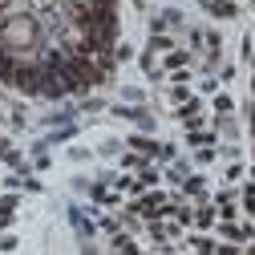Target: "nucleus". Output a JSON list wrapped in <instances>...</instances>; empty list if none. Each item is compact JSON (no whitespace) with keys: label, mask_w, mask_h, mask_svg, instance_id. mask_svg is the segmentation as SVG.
<instances>
[{"label":"nucleus","mask_w":255,"mask_h":255,"mask_svg":"<svg viewBox=\"0 0 255 255\" xmlns=\"http://www.w3.org/2000/svg\"><path fill=\"white\" fill-rule=\"evenodd\" d=\"M174 199H178V195H170V190H162V186H154V190H146V195L130 199V211H134V215H142V219L150 223V219H162V215H170Z\"/></svg>","instance_id":"obj_1"},{"label":"nucleus","mask_w":255,"mask_h":255,"mask_svg":"<svg viewBox=\"0 0 255 255\" xmlns=\"http://www.w3.org/2000/svg\"><path fill=\"white\" fill-rule=\"evenodd\" d=\"M195 61H199L195 53H190V49H182V45H178V49H170V53H162V61H158V65H162V77H166V73H178V69H195Z\"/></svg>","instance_id":"obj_2"},{"label":"nucleus","mask_w":255,"mask_h":255,"mask_svg":"<svg viewBox=\"0 0 255 255\" xmlns=\"http://www.w3.org/2000/svg\"><path fill=\"white\" fill-rule=\"evenodd\" d=\"M211 207L219 211V219H239V190L227 186V190H219V195H211Z\"/></svg>","instance_id":"obj_3"},{"label":"nucleus","mask_w":255,"mask_h":255,"mask_svg":"<svg viewBox=\"0 0 255 255\" xmlns=\"http://www.w3.org/2000/svg\"><path fill=\"white\" fill-rule=\"evenodd\" d=\"M199 4H203V12H211L219 20H235L239 16V0H199Z\"/></svg>","instance_id":"obj_4"},{"label":"nucleus","mask_w":255,"mask_h":255,"mask_svg":"<svg viewBox=\"0 0 255 255\" xmlns=\"http://www.w3.org/2000/svg\"><path fill=\"white\" fill-rule=\"evenodd\" d=\"M215 223H219V211H215L211 203L195 207V231H215Z\"/></svg>","instance_id":"obj_5"},{"label":"nucleus","mask_w":255,"mask_h":255,"mask_svg":"<svg viewBox=\"0 0 255 255\" xmlns=\"http://www.w3.org/2000/svg\"><path fill=\"white\" fill-rule=\"evenodd\" d=\"M110 251H118V255H142V251H138V243L130 239V231H118V235H110Z\"/></svg>","instance_id":"obj_6"},{"label":"nucleus","mask_w":255,"mask_h":255,"mask_svg":"<svg viewBox=\"0 0 255 255\" xmlns=\"http://www.w3.org/2000/svg\"><path fill=\"white\" fill-rule=\"evenodd\" d=\"M16 195H0V231L4 227H12V215H16Z\"/></svg>","instance_id":"obj_7"},{"label":"nucleus","mask_w":255,"mask_h":255,"mask_svg":"<svg viewBox=\"0 0 255 255\" xmlns=\"http://www.w3.org/2000/svg\"><path fill=\"white\" fill-rule=\"evenodd\" d=\"M211 106H215V114H219V118H231V110H235V98H231V93H223V89H219L215 98H211Z\"/></svg>","instance_id":"obj_8"},{"label":"nucleus","mask_w":255,"mask_h":255,"mask_svg":"<svg viewBox=\"0 0 255 255\" xmlns=\"http://www.w3.org/2000/svg\"><path fill=\"white\" fill-rule=\"evenodd\" d=\"M170 49H178L174 37H166V33H154L150 37V53H170Z\"/></svg>","instance_id":"obj_9"},{"label":"nucleus","mask_w":255,"mask_h":255,"mask_svg":"<svg viewBox=\"0 0 255 255\" xmlns=\"http://www.w3.org/2000/svg\"><path fill=\"white\" fill-rule=\"evenodd\" d=\"M243 174H247V166H243V162H231V166H227V182H239Z\"/></svg>","instance_id":"obj_10"},{"label":"nucleus","mask_w":255,"mask_h":255,"mask_svg":"<svg viewBox=\"0 0 255 255\" xmlns=\"http://www.w3.org/2000/svg\"><path fill=\"white\" fill-rule=\"evenodd\" d=\"M195 162H203V166H207V162H215V146H199V154H195Z\"/></svg>","instance_id":"obj_11"},{"label":"nucleus","mask_w":255,"mask_h":255,"mask_svg":"<svg viewBox=\"0 0 255 255\" xmlns=\"http://www.w3.org/2000/svg\"><path fill=\"white\" fill-rule=\"evenodd\" d=\"M12 247H16V239H12V235H0V251H12Z\"/></svg>","instance_id":"obj_12"},{"label":"nucleus","mask_w":255,"mask_h":255,"mask_svg":"<svg viewBox=\"0 0 255 255\" xmlns=\"http://www.w3.org/2000/svg\"><path fill=\"white\" fill-rule=\"evenodd\" d=\"M8 4H12V0H0V12H4V8H8Z\"/></svg>","instance_id":"obj_13"}]
</instances>
